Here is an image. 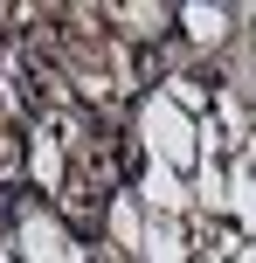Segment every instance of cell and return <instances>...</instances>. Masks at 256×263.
<instances>
[{"instance_id":"1","label":"cell","mask_w":256,"mask_h":263,"mask_svg":"<svg viewBox=\"0 0 256 263\" xmlns=\"http://www.w3.org/2000/svg\"><path fill=\"white\" fill-rule=\"evenodd\" d=\"M146 145H152V166H201V125H187V111H180L173 90H152L146 97Z\"/></svg>"},{"instance_id":"2","label":"cell","mask_w":256,"mask_h":263,"mask_svg":"<svg viewBox=\"0 0 256 263\" xmlns=\"http://www.w3.org/2000/svg\"><path fill=\"white\" fill-rule=\"evenodd\" d=\"M21 250H28V263H90L76 242L63 236V222H49V215H28L21 222Z\"/></svg>"},{"instance_id":"3","label":"cell","mask_w":256,"mask_h":263,"mask_svg":"<svg viewBox=\"0 0 256 263\" xmlns=\"http://www.w3.org/2000/svg\"><path fill=\"white\" fill-rule=\"evenodd\" d=\"M229 208L243 215V229H256V139L243 145V159H235V173H229Z\"/></svg>"},{"instance_id":"4","label":"cell","mask_w":256,"mask_h":263,"mask_svg":"<svg viewBox=\"0 0 256 263\" xmlns=\"http://www.w3.org/2000/svg\"><path fill=\"white\" fill-rule=\"evenodd\" d=\"M55 166H63V125H42V132H35V180L55 187V180H63Z\"/></svg>"},{"instance_id":"5","label":"cell","mask_w":256,"mask_h":263,"mask_svg":"<svg viewBox=\"0 0 256 263\" xmlns=\"http://www.w3.org/2000/svg\"><path fill=\"white\" fill-rule=\"evenodd\" d=\"M146 201L152 208H187V187L173 180V166H146Z\"/></svg>"},{"instance_id":"6","label":"cell","mask_w":256,"mask_h":263,"mask_svg":"<svg viewBox=\"0 0 256 263\" xmlns=\"http://www.w3.org/2000/svg\"><path fill=\"white\" fill-rule=\"evenodd\" d=\"M187 35L194 42H222V35H229V14H222V7H187Z\"/></svg>"},{"instance_id":"7","label":"cell","mask_w":256,"mask_h":263,"mask_svg":"<svg viewBox=\"0 0 256 263\" xmlns=\"http://www.w3.org/2000/svg\"><path fill=\"white\" fill-rule=\"evenodd\" d=\"M111 229H118V242H125V250H146V229H139V201H118V208H111Z\"/></svg>"},{"instance_id":"8","label":"cell","mask_w":256,"mask_h":263,"mask_svg":"<svg viewBox=\"0 0 256 263\" xmlns=\"http://www.w3.org/2000/svg\"><path fill=\"white\" fill-rule=\"evenodd\" d=\"M125 28H146L152 35V28H160V7H125Z\"/></svg>"},{"instance_id":"9","label":"cell","mask_w":256,"mask_h":263,"mask_svg":"<svg viewBox=\"0 0 256 263\" xmlns=\"http://www.w3.org/2000/svg\"><path fill=\"white\" fill-rule=\"evenodd\" d=\"M235 263H256V242H249V250H243V256H235Z\"/></svg>"},{"instance_id":"10","label":"cell","mask_w":256,"mask_h":263,"mask_svg":"<svg viewBox=\"0 0 256 263\" xmlns=\"http://www.w3.org/2000/svg\"><path fill=\"white\" fill-rule=\"evenodd\" d=\"M0 263H14V256H7V250H0Z\"/></svg>"}]
</instances>
